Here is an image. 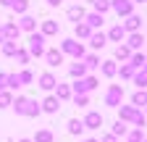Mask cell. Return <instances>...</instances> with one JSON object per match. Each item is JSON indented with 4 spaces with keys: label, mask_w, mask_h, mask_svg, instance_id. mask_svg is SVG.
Returning <instances> with one entry per match:
<instances>
[{
    "label": "cell",
    "mask_w": 147,
    "mask_h": 142,
    "mask_svg": "<svg viewBox=\"0 0 147 142\" xmlns=\"http://www.w3.org/2000/svg\"><path fill=\"white\" fill-rule=\"evenodd\" d=\"M118 121H129V124H134V129H144V124H147V116L134 108V105H118Z\"/></svg>",
    "instance_id": "cell-1"
},
{
    "label": "cell",
    "mask_w": 147,
    "mask_h": 142,
    "mask_svg": "<svg viewBox=\"0 0 147 142\" xmlns=\"http://www.w3.org/2000/svg\"><path fill=\"white\" fill-rule=\"evenodd\" d=\"M13 111L18 113V116H26V118H34V116H40L42 111H40V103L37 100H32V97H24V95H18V97H13Z\"/></svg>",
    "instance_id": "cell-2"
},
{
    "label": "cell",
    "mask_w": 147,
    "mask_h": 142,
    "mask_svg": "<svg viewBox=\"0 0 147 142\" xmlns=\"http://www.w3.org/2000/svg\"><path fill=\"white\" fill-rule=\"evenodd\" d=\"M26 53H29V58H42L45 55V37L40 32H32L29 34V40H26Z\"/></svg>",
    "instance_id": "cell-3"
},
{
    "label": "cell",
    "mask_w": 147,
    "mask_h": 142,
    "mask_svg": "<svg viewBox=\"0 0 147 142\" xmlns=\"http://www.w3.org/2000/svg\"><path fill=\"white\" fill-rule=\"evenodd\" d=\"M97 84H100L97 76H82V79H74V84H68V87H71V95H87Z\"/></svg>",
    "instance_id": "cell-4"
},
{
    "label": "cell",
    "mask_w": 147,
    "mask_h": 142,
    "mask_svg": "<svg viewBox=\"0 0 147 142\" xmlns=\"http://www.w3.org/2000/svg\"><path fill=\"white\" fill-rule=\"evenodd\" d=\"M61 53H63V55H71L74 61H82V58L87 55L84 45L76 42V40H63V42H61Z\"/></svg>",
    "instance_id": "cell-5"
},
{
    "label": "cell",
    "mask_w": 147,
    "mask_h": 142,
    "mask_svg": "<svg viewBox=\"0 0 147 142\" xmlns=\"http://www.w3.org/2000/svg\"><path fill=\"white\" fill-rule=\"evenodd\" d=\"M105 105H108V108H118V105H121V100H123V87L121 84H110L108 87V90H105Z\"/></svg>",
    "instance_id": "cell-6"
},
{
    "label": "cell",
    "mask_w": 147,
    "mask_h": 142,
    "mask_svg": "<svg viewBox=\"0 0 147 142\" xmlns=\"http://www.w3.org/2000/svg\"><path fill=\"white\" fill-rule=\"evenodd\" d=\"M110 11H116V16L121 19H126V16H131L134 13V3L131 0H110Z\"/></svg>",
    "instance_id": "cell-7"
},
{
    "label": "cell",
    "mask_w": 147,
    "mask_h": 142,
    "mask_svg": "<svg viewBox=\"0 0 147 142\" xmlns=\"http://www.w3.org/2000/svg\"><path fill=\"white\" fill-rule=\"evenodd\" d=\"M131 53H139L142 50V45H144V34L142 32H131V34H126V42H123Z\"/></svg>",
    "instance_id": "cell-8"
},
{
    "label": "cell",
    "mask_w": 147,
    "mask_h": 142,
    "mask_svg": "<svg viewBox=\"0 0 147 142\" xmlns=\"http://www.w3.org/2000/svg\"><path fill=\"white\" fill-rule=\"evenodd\" d=\"M82 124H84V129H100V126H102V113H100V111H89V113L82 118Z\"/></svg>",
    "instance_id": "cell-9"
},
{
    "label": "cell",
    "mask_w": 147,
    "mask_h": 142,
    "mask_svg": "<svg viewBox=\"0 0 147 142\" xmlns=\"http://www.w3.org/2000/svg\"><path fill=\"white\" fill-rule=\"evenodd\" d=\"M37 82H40V90H45V92H53V90H55V84H58V79H55L53 71H42Z\"/></svg>",
    "instance_id": "cell-10"
},
{
    "label": "cell",
    "mask_w": 147,
    "mask_h": 142,
    "mask_svg": "<svg viewBox=\"0 0 147 142\" xmlns=\"http://www.w3.org/2000/svg\"><path fill=\"white\" fill-rule=\"evenodd\" d=\"M45 63H47L50 68H58V66L63 63V53H61L58 47H50V50H45Z\"/></svg>",
    "instance_id": "cell-11"
},
{
    "label": "cell",
    "mask_w": 147,
    "mask_h": 142,
    "mask_svg": "<svg viewBox=\"0 0 147 142\" xmlns=\"http://www.w3.org/2000/svg\"><path fill=\"white\" fill-rule=\"evenodd\" d=\"M40 111H42V113H58V111H61V100L55 97V95H47V97L40 103Z\"/></svg>",
    "instance_id": "cell-12"
},
{
    "label": "cell",
    "mask_w": 147,
    "mask_h": 142,
    "mask_svg": "<svg viewBox=\"0 0 147 142\" xmlns=\"http://www.w3.org/2000/svg\"><path fill=\"white\" fill-rule=\"evenodd\" d=\"M58 21H55V19H45L42 24H40V34H42V37L47 40V37H55V34H58Z\"/></svg>",
    "instance_id": "cell-13"
},
{
    "label": "cell",
    "mask_w": 147,
    "mask_h": 142,
    "mask_svg": "<svg viewBox=\"0 0 147 142\" xmlns=\"http://www.w3.org/2000/svg\"><path fill=\"white\" fill-rule=\"evenodd\" d=\"M121 26L126 29V34H131V32H142V16H137V13L126 16V21H123Z\"/></svg>",
    "instance_id": "cell-14"
},
{
    "label": "cell",
    "mask_w": 147,
    "mask_h": 142,
    "mask_svg": "<svg viewBox=\"0 0 147 142\" xmlns=\"http://www.w3.org/2000/svg\"><path fill=\"white\" fill-rule=\"evenodd\" d=\"M16 26H18V32H29V34H32V32H37V19H34V16H29V13H24L21 19H18Z\"/></svg>",
    "instance_id": "cell-15"
},
{
    "label": "cell",
    "mask_w": 147,
    "mask_h": 142,
    "mask_svg": "<svg viewBox=\"0 0 147 142\" xmlns=\"http://www.w3.org/2000/svg\"><path fill=\"white\" fill-rule=\"evenodd\" d=\"M84 24H87L92 32H97V29L105 24V16H100V13H95V11H92V13H87V16H84Z\"/></svg>",
    "instance_id": "cell-16"
},
{
    "label": "cell",
    "mask_w": 147,
    "mask_h": 142,
    "mask_svg": "<svg viewBox=\"0 0 147 142\" xmlns=\"http://www.w3.org/2000/svg\"><path fill=\"white\" fill-rule=\"evenodd\" d=\"M66 16L74 21V24H79V21H84V16H87V11H84V5L82 3H76V5H71L68 11H66Z\"/></svg>",
    "instance_id": "cell-17"
},
{
    "label": "cell",
    "mask_w": 147,
    "mask_h": 142,
    "mask_svg": "<svg viewBox=\"0 0 147 142\" xmlns=\"http://www.w3.org/2000/svg\"><path fill=\"white\" fill-rule=\"evenodd\" d=\"M105 37H108L110 42H118V45H121V42L126 40V29H123L121 24H116V26H110V32L105 34Z\"/></svg>",
    "instance_id": "cell-18"
},
{
    "label": "cell",
    "mask_w": 147,
    "mask_h": 142,
    "mask_svg": "<svg viewBox=\"0 0 147 142\" xmlns=\"http://www.w3.org/2000/svg\"><path fill=\"white\" fill-rule=\"evenodd\" d=\"M105 42H108V37H105L102 32H92V34H89V47H92V50H102Z\"/></svg>",
    "instance_id": "cell-19"
},
{
    "label": "cell",
    "mask_w": 147,
    "mask_h": 142,
    "mask_svg": "<svg viewBox=\"0 0 147 142\" xmlns=\"http://www.w3.org/2000/svg\"><path fill=\"white\" fill-rule=\"evenodd\" d=\"M116 71H118V63H116V61H102V63H100V74H102L105 79H113Z\"/></svg>",
    "instance_id": "cell-20"
},
{
    "label": "cell",
    "mask_w": 147,
    "mask_h": 142,
    "mask_svg": "<svg viewBox=\"0 0 147 142\" xmlns=\"http://www.w3.org/2000/svg\"><path fill=\"white\" fill-rule=\"evenodd\" d=\"M82 63H84V68L87 71H95V68H100V55H97V53H87V55L82 58Z\"/></svg>",
    "instance_id": "cell-21"
},
{
    "label": "cell",
    "mask_w": 147,
    "mask_h": 142,
    "mask_svg": "<svg viewBox=\"0 0 147 142\" xmlns=\"http://www.w3.org/2000/svg\"><path fill=\"white\" fill-rule=\"evenodd\" d=\"M89 34H92V29H89L84 21L74 24V40H89Z\"/></svg>",
    "instance_id": "cell-22"
},
{
    "label": "cell",
    "mask_w": 147,
    "mask_h": 142,
    "mask_svg": "<svg viewBox=\"0 0 147 142\" xmlns=\"http://www.w3.org/2000/svg\"><path fill=\"white\" fill-rule=\"evenodd\" d=\"M55 97H58L61 103H68V100H71V87L58 82V84H55Z\"/></svg>",
    "instance_id": "cell-23"
},
{
    "label": "cell",
    "mask_w": 147,
    "mask_h": 142,
    "mask_svg": "<svg viewBox=\"0 0 147 142\" xmlns=\"http://www.w3.org/2000/svg\"><path fill=\"white\" fill-rule=\"evenodd\" d=\"M129 58H131V50H129L123 42L121 45H116V53H113V61H121V63H126Z\"/></svg>",
    "instance_id": "cell-24"
},
{
    "label": "cell",
    "mask_w": 147,
    "mask_h": 142,
    "mask_svg": "<svg viewBox=\"0 0 147 142\" xmlns=\"http://www.w3.org/2000/svg\"><path fill=\"white\" fill-rule=\"evenodd\" d=\"M126 63H129V66H131V68L137 71V68L147 66V55H144V53H131V58H129Z\"/></svg>",
    "instance_id": "cell-25"
},
{
    "label": "cell",
    "mask_w": 147,
    "mask_h": 142,
    "mask_svg": "<svg viewBox=\"0 0 147 142\" xmlns=\"http://www.w3.org/2000/svg\"><path fill=\"white\" fill-rule=\"evenodd\" d=\"M131 79H134V84L139 87V90H144V87H147V66H142V68H137Z\"/></svg>",
    "instance_id": "cell-26"
},
{
    "label": "cell",
    "mask_w": 147,
    "mask_h": 142,
    "mask_svg": "<svg viewBox=\"0 0 147 142\" xmlns=\"http://www.w3.org/2000/svg\"><path fill=\"white\" fill-rule=\"evenodd\" d=\"M131 105H134V108H144V105H147V90H137L134 95H131Z\"/></svg>",
    "instance_id": "cell-27"
},
{
    "label": "cell",
    "mask_w": 147,
    "mask_h": 142,
    "mask_svg": "<svg viewBox=\"0 0 147 142\" xmlns=\"http://www.w3.org/2000/svg\"><path fill=\"white\" fill-rule=\"evenodd\" d=\"M68 74H71L74 79H82V76H87V68H84L82 61H76V63H71V66H68Z\"/></svg>",
    "instance_id": "cell-28"
},
{
    "label": "cell",
    "mask_w": 147,
    "mask_h": 142,
    "mask_svg": "<svg viewBox=\"0 0 147 142\" xmlns=\"http://www.w3.org/2000/svg\"><path fill=\"white\" fill-rule=\"evenodd\" d=\"M11 11H16L18 16H24V13H29V0H11V5H8Z\"/></svg>",
    "instance_id": "cell-29"
},
{
    "label": "cell",
    "mask_w": 147,
    "mask_h": 142,
    "mask_svg": "<svg viewBox=\"0 0 147 142\" xmlns=\"http://www.w3.org/2000/svg\"><path fill=\"white\" fill-rule=\"evenodd\" d=\"M3 32H5V40H18V26H16V21H8V24H3Z\"/></svg>",
    "instance_id": "cell-30"
},
{
    "label": "cell",
    "mask_w": 147,
    "mask_h": 142,
    "mask_svg": "<svg viewBox=\"0 0 147 142\" xmlns=\"http://www.w3.org/2000/svg\"><path fill=\"white\" fill-rule=\"evenodd\" d=\"M5 90H8V92H13V90H21L18 74H5Z\"/></svg>",
    "instance_id": "cell-31"
},
{
    "label": "cell",
    "mask_w": 147,
    "mask_h": 142,
    "mask_svg": "<svg viewBox=\"0 0 147 142\" xmlns=\"http://www.w3.org/2000/svg\"><path fill=\"white\" fill-rule=\"evenodd\" d=\"M53 139H55V134L50 129H40V132L32 137V142H53Z\"/></svg>",
    "instance_id": "cell-32"
},
{
    "label": "cell",
    "mask_w": 147,
    "mask_h": 142,
    "mask_svg": "<svg viewBox=\"0 0 147 142\" xmlns=\"http://www.w3.org/2000/svg\"><path fill=\"white\" fill-rule=\"evenodd\" d=\"M92 8H95V13L105 16V13L110 11V0H92Z\"/></svg>",
    "instance_id": "cell-33"
},
{
    "label": "cell",
    "mask_w": 147,
    "mask_h": 142,
    "mask_svg": "<svg viewBox=\"0 0 147 142\" xmlns=\"http://www.w3.org/2000/svg\"><path fill=\"white\" fill-rule=\"evenodd\" d=\"M82 132H84L82 118H71V121H68V134H74V137H76V134H82Z\"/></svg>",
    "instance_id": "cell-34"
},
{
    "label": "cell",
    "mask_w": 147,
    "mask_h": 142,
    "mask_svg": "<svg viewBox=\"0 0 147 142\" xmlns=\"http://www.w3.org/2000/svg\"><path fill=\"white\" fill-rule=\"evenodd\" d=\"M144 139V129H129L126 132V142H142Z\"/></svg>",
    "instance_id": "cell-35"
},
{
    "label": "cell",
    "mask_w": 147,
    "mask_h": 142,
    "mask_svg": "<svg viewBox=\"0 0 147 142\" xmlns=\"http://www.w3.org/2000/svg\"><path fill=\"white\" fill-rule=\"evenodd\" d=\"M116 76H121V79H131V76H134V68L129 66V63H121L118 71H116Z\"/></svg>",
    "instance_id": "cell-36"
},
{
    "label": "cell",
    "mask_w": 147,
    "mask_h": 142,
    "mask_svg": "<svg viewBox=\"0 0 147 142\" xmlns=\"http://www.w3.org/2000/svg\"><path fill=\"white\" fill-rule=\"evenodd\" d=\"M18 82H21V87H26V84L34 82V74H32L29 68H21V71H18Z\"/></svg>",
    "instance_id": "cell-37"
},
{
    "label": "cell",
    "mask_w": 147,
    "mask_h": 142,
    "mask_svg": "<svg viewBox=\"0 0 147 142\" xmlns=\"http://www.w3.org/2000/svg\"><path fill=\"white\" fill-rule=\"evenodd\" d=\"M126 132H129V126H126V124H123V121H116V124H113V132H110V134L118 139V137H126Z\"/></svg>",
    "instance_id": "cell-38"
},
{
    "label": "cell",
    "mask_w": 147,
    "mask_h": 142,
    "mask_svg": "<svg viewBox=\"0 0 147 142\" xmlns=\"http://www.w3.org/2000/svg\"><path fill=\"white\" fill-rule=\"evenodd\" d=\"M13 58H16V63H18V66H26V63H29V53H26L24 47H18V50L13 53Z\"/></svg>",
    "instance_id": "cell-39"
},
{
    "label": "cell",
    "mask_w": 147,
    "mask_h": 142,
    "mask_svg": "<svg viewBox=\"0 0 147 142\" xmlns=\"http://www.w3.org/2000/svg\"><path fill=\"white\" fill-rule=\"evenodd\" d=\"M18 50V45H16V40H5L3 42V55H8V58H13V53Z\"/></svg>",
    "instance_id": "cell-40"
},
{
    "label": "cell",
    "mask_w": 147,
    "mask_h": 142,
    "mask_svg": "<svg viewBox=\"0 0 147 142\" xmlns=\"http://www.w3.org/2000/svg\"><path fill=\"white\" fill-rule=\"evenodd\" d=\"M11 103H13V92L3 90V92H0V108H8Z\"/></svg>",
    "instance_id": "cell-41"
},
{
    "label": "cell",
    "mask_w": 147,
    "mask_h": 142,
    "mask_svg": "<svg viewBox=\"0 0 147 142\" xmlns=\"http://www.w3.org/2000/svg\"><path fill=\"white\" fill-rule=\"evenodd\" d=\"M74 105H79V108H84V105H89V95H71Z\"/></svg>",
    "instance_id": "cell-42"
},
{
    "label": "cell",
    "mask_w": 147,
    "mask_h": 142,
    "mask_svg": "<svg viewBox=\"0 0 147 142\" xmlns=\"http://www.w3.org/2000/svg\"><path fill=\"white\" fill-rule=\"evenodd\" d=\"M97 142H118V139H116L113 134H105V137H102V139H97Z\"/></svg>",
    "instance_id": "cell-43"
},
{
    "label": "cell",
    "mask_w": 147,
    "mask_h": 142,
    "mask_svg": "<svg viewBox=\"0 0 147 142\" xmlns=\"http://www.w3.org/2000/svg\"><path fill=\"white\" fill-rule=\"evenodd\" d=\"M61 3H63V0H47V5H50V8H58Z\"/></svg>",
    "instance_id": "cell-44"
},
{
    "label": "cell",
    "mask_w": 147,
    "mask_h": 142,
    "mask_svg": "<svg viewBox=\"0 0 147 142\" xmlns=\"http://www.w3.org/2000/svg\"><path fill=\"white\" fill-rule=\"evenodd\" d=\"M5 42V32H3V26H0V45Z\"/></svg>",
    "instance_id": "cell-45"
},
{
    "label": "cell",
    "mask_w": 147,
    "mask_h": 142,
    "mask_svg": "<svg viewBox=\"0 0 147 142\" xmlns=\"http://www.w3.org/2000/svg\"><path fill=\"white\" fill-rule=\"evenodd\" d=\"M0 5H5V8H8V5H11V0H0Z\"/></svg>",
    "instance_id": "cell-46"
},
{
    "label": "cell",
    "mask_w": 147,
    "mask_h": 142,
    "mask_svg": "<svg viewBox=\"0 0 147 142\" xmlns=\"http://www.w3.org/2000/svg\"><path fill=\"white\" fill-rule=\"evenodd\" d=\"M18 142H32V139H29V137H24V139H18Z\"/></svg>",
    "instance_id": "cell-47"
},
{
    "label": "cell",
    "mask_w": 147,
    "mask_h": 142,
    "mask_svg": "<svg viewBox=\"0 0 147 142\" xmlns=\"http://www.w3.org/2000/svg\"><path fill=\"white\" fill-rule=\"evenodd\" d=\"M131 3H147V0H131Z\"/></svg>",
    "instance_id": "cell-48"
},
{
    "label": "cell",
    "mask_w": 147,
    "mask_h": 142,
    "mask_svg": "<svg viewBox=\"0 0 147 142\" xmlns=\"http://www.w3.org/2000/svg\"><path fill=\"white\" fill-rule=\"evenodd\" d=\"M84 142H97V139H84Z\"/></svg>",
    "instance_id": "cell-49"
},
{
    "label": "cell",
    "mask_w": 147,
    "mask_h": 142,
    "mask_svg": "<svg viewBox=\"0 0 147 142\" xmlns=\"http://www.w3.org/2000/svg\"><path fill=\"white\" fill-rule=\"evenodd\" d=\"M142 142H147V137H144V139H142Z\"/></svg>",
    "instance_id": "cell-50"
},
{
    "label": "cell",
    "mask_w": 147,
    "mask_h": 142,
    "mask_svg": "<svg viewBox=\"0 0 147 142\" xmlns=\"http://www.w3.org/2000/svg\"><path fill=\"white\" fill-rule=\"evenodd\" d=\"M144 55H147V53H144Z\"/></svg>",
    "instance_id": "cell-51"
},
{
    "label": "cell",
    "mask_w": 147,
    "mask_h": 142,
    "mask_svg": "<svg viewBox=\"0 0 147 142\" xmlns=\"http://www.w3.org/2000/svg\"><path fill=\"white\" fill-rule=\"evenodd\" d=\"M8 142H11V139H8Z\"/></svg>",
    "instance_id": "cell-52"
}]
</instances>
